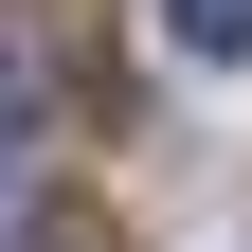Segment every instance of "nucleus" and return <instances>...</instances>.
Listing matches in <instances>:
<instances>
[{
    "instance_id": "nucleus-2",
    "label": "nucleus",
    "mask_w": 252,
    "mask_h": 252,
    "mask_svg": "<svg viewBox=\"0 0 252 252\" xmlns=\"http://www.w3.org/2000/svg\"><path fill=\"white\" fill-rule=\"evenodd\" d=\"M18 252H108V216H90V198H54V216H18Z\"/></svg>"
},
{
    "instance_id": "nucleus-1",
    "label": "nucleus",
    "mask_w": 252,
    "mask_h": 252,
    "mask_svg": "<svg viewBox=\"0 0 252 252\" xmlns=\"http://www.w3.org/2000/svg\"><path fill=\"white\" fill-rule=\"evenodd\" d=\"M162 36L198 54V72H234V54H252V0H162Z\"/></svg>"
},
{
    "instance_id": "nucleus-3",
    "label": "nucleus",
    "mask_w": 252,
    "mask_h": 252,
    "mask_svg": "<svg viewBox=\"0 0 252 252\" xmlns=\"http://www.w3.org/2000/svg\"><path fill=\"white\" fill-rule=\"evenodd\" d=\"M0 180H18V108H0Z\"/></svg>"
}]
</instances>
